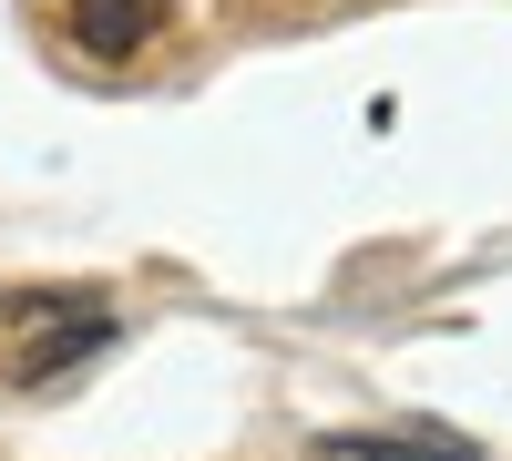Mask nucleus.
<instances>
[{
  "instance_id": "nucleus-1",
  "label": "nucleus",
  "mask_w": 512,
  "mask_h": 461,
  "mask_svg": "<svg viewBox=\"0 0 512 461\" xmlns=\"http://www.w3.org/2000/svg\"><path fill=\"white\" fill-rule=\"evenodd\" d=\"M164 11H175V0H72V41L93 62H134L144 41L164 31Z\"/></svg>"
},
{
  "instance_id": "nucleus-2",
  "label": "nucleus",
  "mask_w": 512,
  "mask_h": 461,
  "mask_svg": "<svg viewBox=\"0 0 512 461\" xmlns=\"http://www.w3.org/2000/svg\"><path fill=\"white\" fill-rule=\"evenodd\" d=\"M328 461H472L461 431H328Z\"/></svg>"
}]
</instances>
